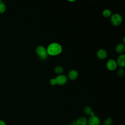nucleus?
<instances>
[{"mask_svg": "<svg viewBox=\"0 0 125 125\" xmlns=\"http://www.w3.org/2000/svg\"><path fill=\"white\" fill-rule=\"evenodd\" d=\"M48 55L56 56L60 54L62 51V47L58 43L52 42L50 43L46 49Z\"/></svg>", "mask_w": 125, "mask_h": 125, "instance_id": "nucleus-1", "label": "nucleus"}, {"mask_svg": "<svg viewBox=\"0 0 125 125\" xmlns=\"http://www.w3.org/2000/svg\"><path fill=\"white\" fill-rule=\"evenodd\" d=\"M36 52L37 55L42 60H45L47 58L48 54L46 49L42 46H39L36 48Z\"/></svg>", "mask_w": 125, "mask_h": 125, "instance_id": "nucleus-2", "label": "nucleus"}, {"mask_svg": "<svg viewBox=\"0 0 125 125\" xmlns=\"http://www.w3.org/2000/svg\"><path fill=\"white\" fill-rule=\"evenodd\" d=\"M122 17L119 14L115 13L113 14L110 18L111 23L114 26L119 25L122 22Z\"/></svg>", "mask_w": 125, "mask_h": 125, "instance_id": "nucleus-3", "label": "nucleus"}, {"mask_svg": "<svg viewBox=\"0 0 125 125\" xmlns=\"http://www.w3.org/2000/svg\"><path fill=\"white\" fill-rule=\"evenodd\" d=\"M100 119L95 115L90 116L87 120V125H100Z\"/></svg>", "mask_w": 125, "mask_h": 125, "instance_id": "nucleus-4", "label": "nucleus"}, {"mask_svg": "<svg viewBox=\"0 0 125 125\" xmlns=\"http://www.w3.org/2000/svg\"><path fill=\"white\" fill-rule=\"evenodd\" d=\"M117 66V63L116 61L113 59H109L106 63V67L108 70L113 71L116 69Z\"/></svg>", "mask_w": 125, "mask_h": 125, "instance_id": "nucleus-5", "label": "nucleus"}, {"mask_svg": "<svg viewBox=\"0 0 125 125\" xmlns=\"http://www.w3.org/2000/svg\"><path fill=\"white\" fill-rule=\"evenodd\" d=\"M57 84L59 85H63L67 82V78L63 75H59L55 78Z\"/></svg>", "mask_w": 125, "mask_h": 125, "instance_id": "nucleus-6", "label": "nucleus"}, {"mask_svg": "<svg viewBox=\"0 0 125 125\" xmlns=\"http://www.w3.org/2000/svg\"><path fill=\"white\" fill-rule=\"evenodd\" d=\"M74 125H87V120L84 116H81L78 118L76 121Z\"/></svg>", "mask_w": 125, "mask_h": 125, "instance_id": "nucleus-7", "label": "nucleus"}, {"mask_svg": "<svg viewBox=\"0 0 125 125\" xmlns=\"http://www.w3.org/2000/svg\"><path fill=\"white\" fill-rule=\"evenodd\" d=\"M117 63L121 67H124L125 65V55L122 54L120 55L117 58Z\"/></svg>", "mask_w": 125, "mask_h": 125, "instance_id": "nucleus-8", "label": "nucleus"}, {"mask_svg": "<svg viewBox=\"0 0 125 125\" xmlns=\"http://www.w3.org/2000/svg\"><path fill=\"white\" fill-rule=\"evenodd\" d=\"M97 57L101 60L104 59L107 56V53L106 51L103 49H100L98 50L97 52Z\"/></svg>", "mask_w": 125, "mask_h": 125, "instance_id": "nucleus-9", "label": "nucleus"}, {"mask_svg": "<svg viewBox=\"0 0 125 125\" xmlns=\"http://www.w3.org/2000/svg\"><path fill=\"white\" fill-rule=\"evenodd\" d=\"M78 76V73L75 70H72L68 73V78L71 80H74Z\"/></svg>", "mask_w": 125, "mask_h": 125, "instance_id": "nucleus-10", "label": "nucleus"}, {"mask_svg": "<svg viewBox=\"0 0 125 125\" xmlns=\"http://www.w3.org/2000/svg\"><path fill=\"white\" fill-rule=\"evenodd\" d=\"M83 111H84V113L85 114L88 115H89L90 116H93V115H95L94 112L92 111V108H91L90 106H85V107L84 108Z\"/></svg>", "mask_w": 125, "mask_h": 125, "instance_id": "nucleus-11", "label": "nucleus"}, {"mask_svg": "<svg viewBox=\"0 0 125 125\" xmlns=\"http://www.w3.org/2000/svg\"><path fill=\"white\" fill-rule=\"evenodd\" d=\"M125 50V46L124 44L120 43L118 44L116 47V51L118 53H122Z\"/></svg>", "mask_w": 125, "mask_h": 125, "instance_id": "nucleus-12", "label": "nucleus"}, {"mask_svg": "<svg viewBox=\"0 0 125 125\" xmlns=\"http://www.w3.org/2000/svg\"><path fill=\"white\" fill-rule=\"evenodd\" d=\"M6 10V6L5 4L2 2H0V14H2L5 12Z\"/></svg>", "mask_w": 125, "mask_h": 125, "instance_id": "nucleus-13", "label": "nucleus"}, {"mask_svg": "<svg viewBox=\"0 0 125 125\" xmlns=\"http://www.w3.org/2000/svg\"><path fill=\"white\" fill-rule=\"evenodd\" d=\"M113 120L112 119L111 117H108L107 118H106L104 121V125H111L112 123Z\"/></svg>", "mask_w": 125, "mask_h": 125, "instance_id": "nucleus-14", "label": "nucleus"}, {"mask_svg": "<svg viewBox=\"0 0 125 125\" xmlns=\"http://www.w3.org/2000/svg\"><path fill=\"white\" fill-rule=\"evenodd\" d=\"M103 15L104 17L108 18L111 16V12L109 9H105L103 12Z\"/></svg>", "mask_w": 125, "mask_h": 125, "instance_id": "nucleus-15", "label": "nucleus"}, {"mask_svg": "<svg viewBox=\"0 0 125 125\" xmlns=\"http://www.w3.org/2000/svg\"><path fill=\"white\" fill-rule=\"evenodd\" d=\"M54 71L57 74H61L63 71V68L61 66H57L54 68Z\"/></svg>", "mask_w": 125, "mask_h": 125, "instance_id": "nucleus-16", "label": "nucleus"}, {"mask_svg": "<svg viewBox=\"0 0 125 125\" xmlns=\"http://www.w3.org/2000/svg\"><path fill=\"white\" fill-rule=\"evenodd\" d=\"M124 70L123 69H119L118 71V72H117V74L120 77L124 75Z\"/></svg>", "mask_w": 125, "mask_h": 125, "instance_id": "nucleus-17", "label": "nucleus"}, {"mask_svg": "<svg viewBox=\"0 0 125 125\" xmlns=\"http://www.w3.org/2000/svg\"><path fill=\"white\" fill-rule=\"evenodd\" d=\"M50 83L52 85H54L55 84H57V83H56V81L55 80V78H53V79H51L50 80Z\"/></svg>", "mask_w": 125, "mask_h": 125, "instance_id": "nucleus-18", "label": "nucleus"}, {"mask_svg": "<svg viewBox=\"0 0 125 125\" xmlns=\"http://www.w3.org/2000/svg\"><path fill=\"white\" fill-rule=\"evenodd\" d=\"M0 125H6V124L4 121L2 120H0Z\"/></svg>", "mask_w": 125, "mask_h": 125, "instance_id": "nucleus-19", "label": "nucleus"}, {"mask_svg": "<svg viewBox=\"0 0 125 125\" xmlns=\"http://www.w3.org/2000/svg\"><path fill=\"white\" fill-rule=\"evenodd\" d=\"M74 125L73 124H69V125Z\"/></svg>", "mask_w": 125, "mask_h": 125, "instance_id": "nucleus-20", "label": "nucleus"}, {"mask_svg": "<svg viewBox=\"0 0 125 125\" xmlns=\"http://www.w3.org/2000/svg\"><path fill=\"white\" fill-rule=\"evenodd\" d=\"M69 1H70V2H72V1H74L75 0H69Z\"/></svg>", "mask_w": 125, "mask_h": 125, "instance_id": "nucleus-21", "label": "nucleus"}, {"mask_svg": "<svg viewBox=\"0 0 125 125\" xmlns=\"http://www.w3.org/2000/svg\"></svg>", "mask_w": 125, "mask_h": 125, "instance_id": "nucleus-22", "label": "nucleus"}, {"mask_svg": "<svg viewBox=\"0 0 125 125\" xmlns=\"http://www.w3.org/2000/svg\"></svg>", "mask_w": 125, "mask_h": 125, "instance_id": "nucleus-23", "label": "nucleus"}]
</instances>
